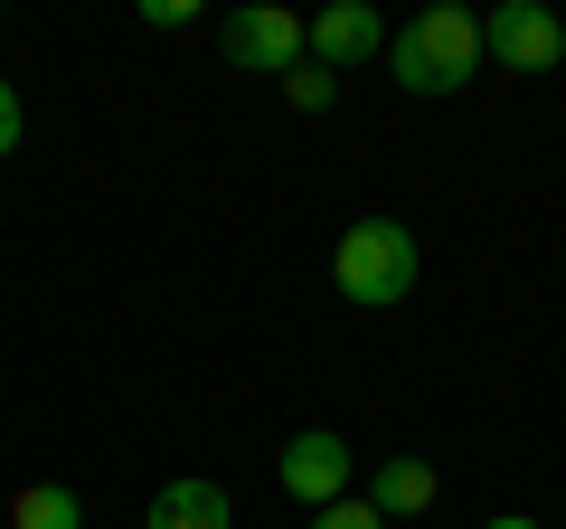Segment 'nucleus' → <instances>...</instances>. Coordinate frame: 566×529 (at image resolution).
Masks as SVG:
<instances>
[{
	"label": "nucleus",
	"instance_id": "obj_1",
	"mask_svg": "<svg viewBox=\"0 0 566 529\" xmlns=\"http://www.w3.org/2000/svg\"><path fill=\"white\" fill-rule=\"evenodd\" d=\"M387 66H397L406 95H463V85L482 76V20L453 10V0H434L424 20H406L397 39H387Z\"/></svg>",
	"mask_w": 566,
	"mask_h": 529
},
{
	"label": "nucleus",
	"instance_id": "obj_2",
	"mask_svg": "<svg viewBox=\"0 0 566 529\" xmlns=\"http://www.w3.org/2000/svg\"><path fill=\"white\" fill-rule=\"evenodd\" d=\"M331 284H340L349 303H368V312L406 303V293H416V237H406L397 218H359L340 237V256H331Z\"/></svg>",
	"mask_w": 566,
	"mask_h": 529
},
{
	"label": "nucleus",
	"instance_id": "obj_3",
	"mask_svg": "<svg viewBox=\"0 0 566 529\" xmlns=\"http://www.w3.org/2000/svg\"><path fill=\"white\" fill-rule=\"evenodd\" d=\"M218 58L245 66V76H293L312 58V29L283 10V0H255V10H227L218 20Z\"/></svg>",
	"mask_w": 566,
	"mask_h": 529
},
{
	"label": "nucleus",
	"instance_id": "obj_4",
	"mask_svg": "<svg viewBox=\"0 0 566 529\" xmlns=\"http://www.w3.org/2000/svg\"><path fill=\"white\" fill-rule=\"evenodd\" d=\"M482 58H501L510 76H547V66L566 58V20L547 0H501L482 20Z\"/></svg>",
	"mask_w": 566,
	"mask_h": 529
},
{
	"label": "nucleus",
	"instance_id": "obj_5",
	"mask_svg": "<svg viewBox=\"0 0 566 529\" xmlns=\"http://www.w3.org/2000/svg\"><path fill=\"white\" fill-rule=\"evenodd\" d=\"M349 483H359V454H349L331 426H303L293 445H283V491H293L303 510H331V501H349Z\"/></svg>",
	"mask_w": 566,
	"mask_h": 529
},
{
	"label": "nucleus",
	"instance_id": "obj_6",
	"mask_svg": "<svg viewBox=\"0 0 566 529\" xmlns=\"http://www.w3.org/2000/svg\"><path fill=\"white\" fill-rule=\"evenodd\" d=\"M312 29V58L331 66V76H340V66H359V58H378L387 48V29H378V10H368V0H331L322 20H303Z\"/></svg>",
	"mask_w": 566,
	"mask_h": 529
},
{
	"label": "nucleus",
	"instance_id": "obj_7",
	"mask_svg": "<svg viewBox=\"0 0 566 529\" xmlns=\"http://www.w3.org/2000/svg\"><path fill=\"white\" fill-rule=\"evenodd\" d=\"M142 529H237V501H227L208 473H180V483L151 491V520Z\"/></svg>",
	"mask_w": 566,
	"mask_h": 529
},
{
	"label": "nucleus",
	"instance_id": "obj_8",
	"mask_svg": "<svg viewBox=\"0 0 566 529\" xmlns=\"http://www.w3.org/2000/svg\"><path fill=\"white\" fill-rule=\"evenodd\" d=\"M368 510H378V520H416V510H434V464H424V454H387V464L368 473Z\"/></svg>",
	"mask_w": 566,
	"mask_h": 529
},
{
	"label": "nucleus",
	"instance_id": "obj_9",
	"mask_svg": "<svg viewBox=\"0 0 566 529\" xmlns=\"http://www.w3.org/2000/svg\"><path fill=\"white\" fill-rule=\"evenodd\" d=\"M10 529H85V501L66 483H20L10 491Z\"/></svg>",
	"mask_w": 566,
	"mask_h": 529
},
{
	"label": "nucleus",
	"instance_id": "obj_10",
	"mask_svg": "<svg viewBox=\"0 0 566 529\" xmlns=\"http://www.w3.org/2000/svg\"><path fill=\"white\" fill-rule=\"evenodd\" d=\"M283 104H293V114H331V104H340V76H331L322 58H303L293 76H283Z\"/></svg>",
	"mask_w": 566,
	"mask_h": 529
},
{
	"label": "nucleus",
	"instance_id": "obj_11",
	"mask_svg": "<svg viewBox=\"0 0 566 529\" xmlns=\"http://www.w3.org/2000/svg\"><path fill=\"white\" fill-rule=\"evenodd\" d=\"M312 529H387V520H378V510H368V491H349V501L312 510Z\"/></svg>",
	"mask_w": 566,
	"mask_h": 529
},
{
	"label": "nucleus",
	"instance_id": "obj_12",
	"mask_svg": "<svg viewBox=\"0 0 566 529\" xmlns=\"http://www.w3.org/2000/svg\"><path fill=\"white\" fill-rule=\"evenodd\" d=\"M189 20H199L189 0H142V29H189Z\"/></svg>",
	"mask_w": 566,
	"mask_h": 529
},
{
	"label": "nucleus",
	"instance_id": "obj_13",
	"mask_svg": "<svg viewBox=\"0 0 566 529\" xmlns=\"http://www.w3.org/2000/svg\"><path fill=\"white\" fill-rule=\"evenodd\" d=\"M20 152V95H10V76H0V162Z\"/></svg>",
	"mask_w": 566,
	"mask_h": 529
},
{
	"label": "nucleus",
	"instance_id": "obj_14",
	"mask_svg": "<svg viewBox=\"0 0 566 529\" xmlns=\"http://www.w3.org/2000/svg\"><path fill=\"white\" fill-rule=\"evenodd\" d=\"M482 529H538V520H528V510H501V520H482Z\"/></svg>",
	"mask_w": 566,
	"mask_h": 529
}]
</instances>
